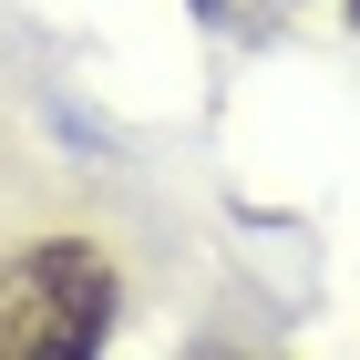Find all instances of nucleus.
Masks as SVG:
<instances>
[{"mask_svg": "<svg viewBox=\"0 0 360 360\" xmlns=\"http://www.w3.org/2000/svg\"><path fill=\"white\" fill-rule=\"evenodd\" d=\"M113 330V257L83 237H41L0 268V360H83Z\"/></svg>", "mask_w": 360, "mask_h": 360, "instance_id": "nucleus-1", "label": "nucleus"}]
</instances>
